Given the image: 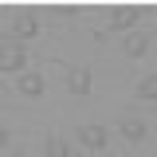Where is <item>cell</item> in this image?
Instances as JSON below:
<instances>
[{"mask_svg": "<svg viewBox=\"0 0 157 157\" xmlns=\"http://www.w3.org/2000/svg\"><path fill=\"white\" fill-rule=\"evenodd\" d=\"M24 59H28V51L20 47V39H4V47H0V71L4 75L24 71Z\"/></svg>", "mask_w": 157, "mask_h": 157, "instance_id": "1", "label": "cell"}, {"mask_svg": "<svg viewBox=\"0 0 157 157\" xmlns=\"http://www.w3.org/2000/svg\"><path fill=\"white\" fill-rule=\"evenodd\" d=\"M67 86H71V94H90V71L86 67H71L67 71Z\"/></svg>", "mask_w": 157, "mask_h": 157, "instance_id": "2", "label": "cell"}, {"mask_svg": "<svg viewBox=\"0 0 157 157\" xmlns=\"http://www.w3.org/2000/svg\"><path fill=\"white\" fill-rule=\"evenodd\" d=\"M75 134H78V141H82L86 149H102V145H106V130H102V126H78Z\"/></svg>", "mask_w": 157, "mask_h": 157, "instance_id": "3", "label": "cell"}, {"mask_svg": "<svg viewBox=\"0 0 157 157\" xmlns=\"http://www.w3.org/2000/svg\"><path fill=\"white\" fill-rule=\"evenodd\" d=\"M145 47H149V36H141V32L122 39V51H126L130 59H141V55H145Z\"/></svg>", "mask_w": 157, "mask_h": 157, "instance_id": "4", "label": "cell"}, {"mask_svg": "<svg viewBox=\"0 0 157 157\" xmlns=\"http://www.w3.org/2000/svg\"><path fill=\"white\" fill-rule=\"evenodd\" d=\"M134 20H137V12H134V8H122V12H114V20H110V24L102 28V36H110V32H122V28H130Z\"/></svg>", "mask_w": 157, "mask_h": 157, "instance_id": "5", "label": "cell"}, {"mask_svg": "<svg viewBox=\"0 0 157 157\" xmlns=\"http://www.w3.org/2000/svg\"><path fill=\"white\" fill-rule=\"evenodd\" d=\"M20 94L39 98V94H43V78H39V75H32V71H24V75H20Z\"/></svg>", "mask_w": 157, "mask_h": 157, "instance_id": "6", "label": "cell"}, {"mask_svg": "<svg viewBox=\"0 0 157 157\" xmlns=\"http://www.w3.org/2000/svg\"><path fill=\"white\" fill-rule=\"evenodd\" d=\"M36 28H39V24L32 16H16V20H12V36H16V39H32Z\"/></svg>", "mask_w": 157, "mask_h": 157, "instance_id": "7", "label": "cell"}, {"mask_svg": "<svg viewBox=\"0 0 157 157\" xmlns=\"http://www.w3.org/2000/svg\"><path fill=\"white\" fill-rule=\"evenodd\" d=\"M122 134L130 137V141H141V137H145V122H141V118H126V122H122Z\"/></svg>", "mask_w": 157, "mask_h": 157, "instance_id": "8", "label": "cell"}, {"mask_svg": "<svg viewBox=\"0 0 157 157\" xmlns=\"http://www.w3.org/2000/svg\"><path fill=\"white\" fill-rule=\"evenodd\" d=\"M47 157H71V145H67L59 134H51L47 137Z\"/></svg>", "mask_w": 157, "mask_h": 157, "instance_id": "9", "label": "cell"}, {"mask_svg": "<svg viewBox=\"0 0 157 157\" xmlns=\"http://www.w3.org/2000/svg\"><path fill=\"white\" fill-rule=\"evenodd\" d=\"M137 98H157V75L141 78V86H137Z\"/></svg>", "mask_w": 157, "mask_h": 157, "instance_id": "10", "label": "cell"}]
</instances>
